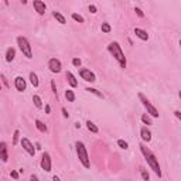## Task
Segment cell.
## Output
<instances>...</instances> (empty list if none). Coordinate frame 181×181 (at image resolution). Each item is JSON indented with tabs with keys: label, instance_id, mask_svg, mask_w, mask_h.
Masks as SVG:
<instances>
[{
	"label": "cell",
	"instance_id": "1",
	"mask_svg": "<svg viewBox=\"0 0 181 181\" xmlns=\"http://www.w3.org/2000/svg\"><path fill=\"white\" fill-rule=\"evenodd\" d=\"M139 147H140V152L143 153L144 159H146V161H147V164L150 166V168H152L153 171H154L159 177H161V170H160V164H159V159L156 157L154 154H153L150 150H149L146 146H144L143 143L139 144Z\"/></svg>",
	"mask_w": 181,
	"mask_h": 181
},
{
	"label": "cell",
	"instance_id": "2",
	"mask_svg": "<svg viewBox=\"0 0 181 181\" xmlns=\"http://www.w3.org/2000/svg\"><path fill=\"white\" fill-rule=\"evenodd\" d=\"M107 51L111 52L112 57H113V58L118 61L120 67L126 68V65H127V62H126V57H125V54H123L122 47L119 45L118 41H112L111 44L107 45Z\"/></svg>",
	"mask_w": 181,
	"mask_h": 181
},
{
	"label": "cell",
	"instance_id": "3",
	"mask_svg": "<svg viewBox=\"0 0 181 181\" xmlns=\"http://www.w3.org/2000/svg\"><path fill=\"white\" fill-rule=\"evenodd\" d=\"M75 147H77L78 159L82 163V166L85 167V168H89V167H91V163H89V157H88V152H86L85 144L82 143V141H77V143H75Z\"/></svg>",
	"mask_w": 181,
	"mask_h": 181
},
{
	"label": "cell",
	"instance_id": "4",
	"mask_svg": "<svg viewBox=\"0 0 181 181\" xmlns=\"http://www.w3.org/2000/svg\"><path fill=\"white\" fill-rule=\"evenodd\" d=\"M17 44H19L21 52L27 57V58H33V50H31V45H30L28 40H27L26 37H23V36L17 37Z\"/></svg>",
	"mask_w": 181,
	"mask_h": 181
},
{
	"label": "cell",
	"instance_id": "5",
	"mask_svg": "<svg viewBox=\"0 0 181 181\" xmlns=\"http://www.w3.org/2000/svg\"><path fill=\"white\" fill-rule=\"evenodd\" d=\"M139 99H140L141 105L146 107V111H147V113L150 115V116H153V118H159V111H157V109H156V107L150 104V100H149L141 92L139 93Z\"/></svg>",
	"mask_w": 181,
	"mask_h": 181
},
{
	"label": "cell",
	"instance_id": "6",
	"mask_svg": "<svg viewBox=\"0 0 181 181\" xmlns=\"http://www.w3.org/2000/svg\"><path fill=\"white\" fill-rule=\"evenodd\" d=\"M79 75H81V78L86 82H95L96 81V75L93 74L91 70H88V68H79Z\"/></svg>",
	"mask_w": 181,
	"mask_h": 181
},
{
	"label": "cell",
	"instance_id": "7",
	"mask_svg": "<svg viewBox=\"0 0 181 181\" xmlns=\"http://www.w3.org/2000/svg\"><path fill=\"white\" fill-rule=\"evenodd\" d=\"M48 68H50V71H51L52 74H58V72H61V70H62V64L57 58H50V61H48Z\"/></svg>",
	"mask_w": 181,
	"mask_h": 181
},
{
	"label": "cell",
	"instance_id": "8",
	"mask_svg": "<svg viewBox=\"0 0 181 181\" xmlns=\"http://www.w3.org/2000/svg\"><path fill=\"white\" fill-rule=\"evenodd\" d=\"M41 168L47 173L51 171V156L50 153H43V157H41Z\"/></svg>",
	"mask_w": 181,
	"mask_h": 181
},
{
	"label": "cell",
	"instance_id": "9",
	"mask_svg": "<svg viewBox=\"0 0 181 181\" xmlns=\"http://www.w3.org/2000/svg\"><path fill=\"white\" fill-rule=\"evenodd\" d=\"M21 146H23V149H24V150H26L30 156H36V149H34V144L31 143L27 137H23V139H21Z\"/></svg>",
	"mask_w": 181,
	"mask_h": 181
},
{
	"label": "cell",
	"instance_id": "10",
	"mask_svg": "<svg viewBox=\"0 0 181 181\" xmlns=\"http://www.w3.org/2000/svg\"><path fill=\"white\" fill-rule=\"evenodd\" d=\"M14 86H16V89L19 91V92H24L26 91V81H24V78L23 77H16L14 78Z\"/></svg>",
	"mask_w": 181,
	"mask_h": 181
},
{
	"label": "cell",
	"instance_id": "11",
	"mask_svg": "<svg viewBox=\"0 0 181 181\" xmlns=\"http://www.w3.org/2000/svg\"><path fill=\"white\" fill-rule=\"evenodd\" d=\"M33 7H34V10L37 11L38 14H44L45 13V3L43 2V0H34L33 2Z\"/></svg>",
	"mask_w": 181,
	"mask_h": 181
},
{
	"label": "cell",
	"instance_id": "12",
	"mask_svg": "<svg viewBox=\"0 0 181 181\" xmlns=\"http://www.w3.org/2000/svg\"><path fill=\"white\" fill-rule=\"evenodd\" d=\"M0 159H2V161L3 163H6L9 160L7 144H6V141H2V143H0Z\"/></svg>",
	"mask_w": 181,
	"mask_h": 181
},
{
	"label": "cell",
	"instance_id": "13",
	"mask_svg": "<svg viewBox=\"0 0 181 181\" xmlns=\"http://www.w3.org/2000/svg\"><path fill=\"white\" fill-rule=\"evenodd\" d=\"M140 136H141V140L143 141H147L149 143V141L152 140V132H150L146 126H143L140 129Z\"/></svg>",
	"mask_w": 181,
	"mask_h": 181
},
{
	"label": "cell",
	"instance_id": "14",
	"mask_svg": "<svg viewBox=\"0 0 181 181\" xmlns=\"http://www.w3.org/2000/svg\"><path fill=\"white\" fill-rule=\"evenodd\" d=\"M134 34H136V37H139L141 41H147L149 40V34L146 30L143 28H139V27H136L134 28Z\"/></svg>",
	"mask_w": 181,
	"mask_h": 181
},
{
	"label": "cell",
	"instance_id": "15",
	"mask_svg": "<svg viewBox=\"0 0 181 181\" xmlns=\"http://www.w3.org/2000/svg\"><path fill=\"white\" fill-rule=\"evenodd\" d=\"M65 77H67L68 84H70L72 88H77V86H78V81H77V78L74 77V74H72V72H67V74H65Z\"/></svg>",
	"mask_w": 181,
	"mask_h": 181
},
{
	"label": "cell",
	"instance_id": "16",
	"mask_svg": "<svg viewBox=\"0 0 181 181\" xmlns=\"http://www.w3.org/2000/svg\"><path fill=\"white\" fill-rule=\"evenodd\" d=\"M14 57H16V50L13 47H9L7 51H6V61H7V62H11V61L14 59Z\"/></svg>",
	"mask_w": 181,
	"mask_h": 181
},
{
	"label": "cell",
	"instance_id": "17",
	"mask_svg": "<svg viewBox=\"0 0 181 181\" xmlns=\"http://www.w3.org/2000/svg\"><path fill=\"white\" fill-rule=\"evenodd\" d=\"M52 16H54V19L57 20V21L59 23V24H67V20H65V17H64L59 11H52Z\"/></svg>",
	"mask_w": 181,
	"mask_h": 181
},
{
	"label": "cell",
	"instance_id": "18",
	"mask_svg": "<svg viewBox=\"0 0 181 181\" xmlns=\"http://www.w3.org/2000/svg\"><path fill=\"white\" fill-rule=\"evenodd\" d=\"M30 82H31V85L34 86V88H37L38 85H40V82H38V77L36 72H30Z\"/></svg>",
	"mask_w": 181,
	"mask_h": 181
},
{
	"label": "cell",
	"instance_id": "19",
	"mask_svg": "<svg viewBox=\"0 0 181 181\" xmlns=\"http://www.w3.org/2000/svg\"><path fill=\"white\" fill-rule=\"evenodd\" d=\"M36 126H37V129L40 130V132H43V133H47V132H48L47 126H45L44 123L41 122L40 119H36Z\"/></svg>",
	"mask_w": 181,
	"mask_h": 181
},
{
	"label": "cell",
	"instance_id": "20",
	"mask_svg": "<svg viewBox=\"0 0 181 181\" xmlns=\"http://www.w3.org/2000/svg\"><path fill=\"white\" fill-rule=\"evenodd\" d=\"M86 127H88V130H89V132H92V133H98V132H99L98 126H96L93 122H91V120L86 122Z\"/></svg>",
	"mask_w": 181,
	"mask_h": 181
},
{
	"label": "cell",
	"instance_id": "21",
	"mask_svg": "<svg viewBox=\"0 0 181 181\" xmlns=\"http://www.w3.org/2000/svg\"><path fill=\"white\" fill-rule=\"evenodd\" d=\"M65 98H67L68 102H74V100H75V93H74V91H71V89L65 91Z\"/></svg>",
	"mask_w": 181,
	"mask_h": 181
},
{
	"label": "cell",
	"instance_id": "22",
	"mask_svg": "<svg viewBox=\"0 0 181 181\" xmlns=\"http://www.w3.org/2000/svg\"><path fill=\"white\" fill-rule=\"evenodd\" d=\"M141 122L144 123V125H147V126H150V125H153V122H152V118L149 116L147 113H144V115H141Z\"/></svg>",
	"mask_w": 181,
	"mask_h": 181
},
{
	"label": "cell",
	"instance_id": "23",
	"mask_svg": "<svg viewBox=\"0 0 181 181\" xmlns=\"http://www.w3.org/2000/svg\"><path fill=\"white\" fill-rule=\"evenodd\" d=\"M100 30H102V33L107 34V33H111V31H112V27H111V24H109V23H102Z\"/></svg>",
	"mask_w": 181,
	"mask_h": 181
},
{
	"label": "cell",
	"instance_id": "24",
	"mask_svg": "<svg viewBox=\"0 0 181 181\" xmlns=\"http://www.w3.org/2000/svg\"><path fill=\"white\" fill-rule=\"evenodd\" d=\"M33 102H34V105H36V107H38V109H41V107H43V104H41L43 100H41V98L38 95H34L33 96Z\"/></svg>",
	"mask_w": 181,
	"mask_h": 181
},
{
	"label": "cell",
	"instance_id": "25",
	"mask_svg": "<svg viewBox=\"0 0 181 181\" xmlns=\"http://www.w3.org/2000/svg\"><path fill=\"white\" fill-rule=\"evenodd\" d=\"M71 17H72V20H75L77 23H84V21H85V19H84L81 14H78V13H72Z\"/></svg>",
	"mask_w": 181,
	"mask_h": 181
},
{
	"label": "cell",
	"instance_id": "26",
	"mask_svg": "<svg viewBox=\"0 0 181 181\" xmlns=\"http://www.w3.org/2000/svg\"><path fill=\"white\" fill-rule=\"evenodd\" d=\"M85 91H88L89 93H93V95L99 96V98H104V95H102V92H99V91H98V89H95V88H86Z\"/></svg>",
	"mask_w": 181,
	"mask_h": 181
},
{
	"label": "cell",
	"instance_id": "27",
	"mask_svg": "<svg viewBox=\"0 0 181 181\" xmlns=\"http://www.w3.org/2000/svg\"><path fill=\"white\" fill-rule=\"evenodd\" d=\"M118 146L120 149H125V150H126V149H129V144H127V141L122 140V139H119V140H118Z\"/></svg>",
	"mask_w": 181,
	"mask_h": 181
},
{
	"label": "cell",
	"instance_id": "28",
	"mask_svg": "<svg viewBox=\"0 0 181 181\" xmlns=\"http://www.w3.org/2000/svg\"><path fill=\"white\" fill-rule=\"evenodd\" d=\"M19 137H20V132L19 130H14V134H13V146L19 143Z\"/></svg>",
	"mask_w": 181,
	"mask_h": 181
},
{
	"label": "cell",
	"instance_id": "29",
	"mask_svg": "<svg viewBox=\"0 0 181 181\" xmlns=\"http://www.w3.org/2000/svg\"><path fill=\"white\" fill-rule=\"evenodd\" d=\"M81 64H82V61H81V58H74L72 59V65H74V67H81Z\"/></svg>",
	"mask_w": 181,
	"mask_h": 181
},
{
	"label": "cell",
	"instance_id": "30",
	"mask_svg": "<svg viewBox=\"0 0 181 181\" xmlns=\"http://www.w3.org/2000/svg\"><path fill=\"white\" fill-rule=\"evenodd\" d=\"M134 11H136V14L140 17V19H143L144 17V13H143V10L141 9H139V7H134Z\"/></svg>",
	"mask_w": 181,
	"mask_h": 181
},
{
	"label": "cell",
	"instance_id": "31",
	"mask_svg": "<svg viewBox=\"0 0 181 181\" xmlns=\"http://www.w3.org/2000/svg\"><path fill=\"white\" fill-rule=\"evenodd\" d=\"M140 173H141V178H143V180L147 181L149 178H150V175H149V173L146 170H140Z\"/></svg>",
	"mask_w": 181,
	"mask_h": 181
},
{
	"label": "cell",
	"instance_id": "32",
	"mask_svg": "<svg viewBox=\"0 0 181 181\" xmlns=\"http://www.w3.org/2000/svg\"><path fill=\"white\" fill-rule=\"evenodd\" d=\"M10 175H11V178H14V180H19V173H17V171H11Z\"/></svg>",
	"mask_w": 181,
	"mask_h": 181
},
{
	"label": "cell",
	"instance_id": "33",
	"mask_svg": "<svg viewBox=\"0 0 181 181\" xmlns=\"http://www.w3.org/2000/svg\"><path fill=\"white\" fill-rule=\"evenodd\" d=\"M51 89H52V92H54V95H57V86L54 81H51Z\"/></svg>",
	"mask_w": 181,
	"mask_h": 181
},
{
	"label": "cell",
	"instance_id": "34",
	"mask_svg": "<svg viewBox=\"0 0 181 181\" xmlns=\"http://www.w3.org/2000/svg\"><path fill=\"white\" fill-rule=\"evenodd\" d=\"M61 111H62V115H64V118H65V119H68V118H70V113H68V112H67V109H65V107H62V109H61Z\"/></svg>",
	"mask_w": 181,
	"mask_h": 181
},
{
	"label": "cell",
	"instance_id": "35",
	"mask_svg": "<svg viewBox=\"0 0 181 181\" xmlns=\"http://www.w3.org/2000/svg\"><path fill=\"white\" fill-rule=\"evenodd\" d=\"M89 11H91L92 14H95V13H96V6H93V4H91V6H89Z\"/></svg>",
	"mask_w": 181,
	"mask_h": 181
},
{
	"label": "cell",
	"instance_id": "36",
	"mask_svg": "<svg viewBox=\"0 0 181 181\" xmlns=\"http://www.w3.org/2000/svg\"><path fill=\"white\" fill-rule=\"evenodd\" d=\"M174 115H175V118H177L178 120L181 122V112L180 111H174Z\"/></svg>",
	"mask_w": 181,
	"mask_h": 181
},
{
	"label": "cell",
	"instance_id": "37",
	"mask_svg": "<svg viewBox=\"0 0 181 181\" xmlns=\"http://www.w3.org/2000/svg\"><path fill=\"white\" fill-rule=\"evenodd\" d=\"M2 79H3V84H4V86H6V88H9V82H7V79H6V77H4L3 74H2Z\"/></svg>",
	"mask_w": 181,
	"mask_h": 181
},
{
	"label": "cell",
	"instance_id": "38",
	"mask_svg": "<svg viewBox=\"0 0 181 181\" xmlns=\"http://www.w3.org/2000/svg\"><path fill=\"white\" fill-rule=\"evenodd\" d=\"M51 112V106L50 105H45V113H50Z\"/></svg>",
	"mask_w": 181,
	"mask_h": 181
},
{
	"label": "cell",
	"instance_id": "39",
	"mask_svg": "<svg viewBox=\"0 0 181 181\" xmlns=\"http://www.w3.org/2000/svg\"><path fill=\"white\" fill-rule=\"evenodd\" d=\"M75 127H77V129H79V127H81V123L77 122V123H75Z\"/></svg>",
	"mask_w": 181,
	"mask_h": 181
},
{
	"label": "cell",
	"instance_id": "40",
	"mask_svg": "<svg viewBox=\"0 0 181 181\" xmlns=\"http://www.w3.org/2000/svg\"><path fill=\"white\" fill-rule=\"evenodd\" d=\"M52 180H54V181H59V178L57 177V175H54V177H52Z\"/></svg>",
	"mask_w": 181,
	"mask_h": 181
},
{
	"label": "cell",
	"instance_id": "41",
	"mask_svg": "<svg viewBox=\"0 0 181 181\" xmlns=\"http://www.w3.org/2000/svg\"><path fill=\"white\" fill-rule=\"evenodd\" d=\"M20 2H21L23 4H27V0H20Z\"/></svg>",
	"mask_w": 181,
	"mask_h": 181
},
{
	"label": "cell",
	"instance_id": "42",
	"mask_svg": "<svg viewBox=\"0 0 181 181\" xmlns=\"http://www.w3.org/2000/svg\"><path fill=\"white\" fill-rule=\"evenodd\" d=\"M3 2H4V4H6V6L9 4V0H3Z\"/></svg>",
	"mask_w": 181,
	"mask_h": 181
},
{
	"label": "cell",
	"instance_id": "43",
	"mask_svg": "<svg viewBox=\"0 0 181 181\" xmlns=\"http://www.w3.org/2000/svg\"><path fill=\"white\" fill-rule=\"evenodd\" d=\"M178 95H180V99H181V91H180V93H178Z\"/></svg>",
	"mask_w": 181,
	"mask_h": 181
},
{
	"label": "cell",
	"instance_id": "44",
	"mask_svg": "<svg viewBox=\"0 0 181 181\" xmlns=\"http://www.w3.org/2000/svg\"><path fill=\"white\" fill-rule=\"evenodd\" d=\"M180 47H181V40H180Z\"/></svg>",
	"mask_w": 181,
	"mask_h": 181
}]
</instances>
